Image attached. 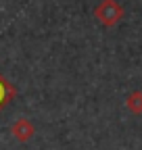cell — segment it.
Segmentation results:
<instances>
[{
	"instance_id": "cell-1",
	"label": "cell",
	"mask_w": 142,
	"mask_h": 150,
	"mask_svg": "<svg viewBox=\"0 0 142 150\" xmlns=\"http://www.w3.org/2000/svg\"><path fill=\"white\" fill-rule=\"evenodd\" d=\"M96 21L104 27H115L123 19V8L117 0H102V2L94 8Z\"/></svg>"
},
{
	"instance_id": "cell-2",
	"label": "cell",
	"mask_w": 142,
	"mask_h": 150,
	"mask_svg": "<svg viewBox=\"0 0 142 150\" xmlns=\"http://www.w3.org/2000/svg\"><path fill=\"white\" fill-rule=\"evenodd\" d=\"M36 134V127L29 119H17L13 125H11V136L17 140V142H29Z\"/></svg>"
},
{
	"instance_id": "cell-3",
	"label": "cell",
	"mask_w": 142,
	"mask_h": 150,
	"mask_svg": "<svg viewBox=\"0 0 142 150\" xmlns=\"http://www.w3.org/2000/svg\"><path fill=\"white\" fill-rule=\"evenodd\" d=\"M15 96H17V88L4 77L2 73H0V112L9 106V102H11Z\"/></svg>"
},
{
	"instance_id": "cell-4",
	"label": "cell",
	"mask_w": 142,
	"mask_h": 150,
	"mask_svg": "<svg viewBox=\"0 0 142 150\" xmlns=\"http://www.w3.org/2000/svg\"><path fill=\"white\" fill-rule=\"evenodd\" d=\"M126 106L134 115H142V92H132L126 98Z\"/></svg>"
}]
</instances>
